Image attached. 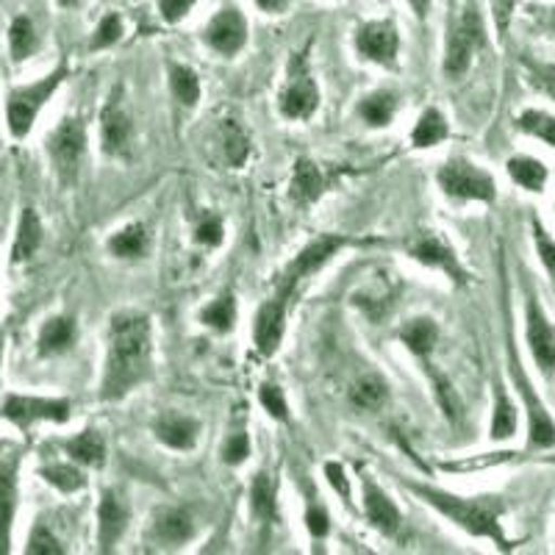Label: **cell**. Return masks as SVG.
<instances>
[{"mask_svg":"<svg viewBox=\"0 0 555 555\" xmlns=\"http://www.w3.org/2000/svg\"><path fill=\"white\" fill-rule=\"evenodd\" d=\"M42 240H44L42 220H39V215L31 206H26L23 211H20L17 228H14L12 256H9L12 264H26V261H31L34 256H37L39 247H42Z\"/></svg>","mask_w":555,"mask_h":555,"instance_id":"7402d4cb","label":"cell"},{"mask_svg":"<svg viewBox=\"0 0 555 555\" xmlns=\"http://www.w3.org/2000/svg\"><path fill=\"white\" fill-rule=\"evenodd\" d=\"M20 498V455H0V555L12 550L14 517Z\"/></svg>","mask_w":555,"mask_h":555,"instance_id":"e0dca14e","label":"cell"},{"mask_svg":"<svg viewBox=\"0 0 555 555\" xmlns=\"http://www.w3.org/2000/svg\"><path fill=\"white\" fill-rule=\"evenodd\" d=\"M425 370H428L430 386H434V398H436V403H439V409H442V414L448 416L450 423H459L461 414H464V405H461L459 391L453 389V384H450L448 375H442L439 370H434L428 361H425Z\"/></svg>","mask_w":555,"mask_h":555,"instance_id":"74e56055","label":"cell"},{"mask_svg":"<svg viewBox=\"0 0 555 555\" xmlns=\"http://www.w3.org/2000/svg\"><path fill=\"white\" fill-rule=\"evenodd\" d=\"M0 356H3V336H0Z\"/></svg>","mask_w":555,"mask_h":555,"instance_id":"6f0895ef","label":"cell"},{"mask_svg":"<svg viewBox=\"0 0 555 555\" xmlns=\"http://www.w3.org/2000/svg\"><path fill=\"white\" fill-rule=\"evenodd\" d=\"M278 108L286 120H309L320 108V89L309 67V51L292 53L286 64V87L278 95Z\"/></svg>","mask_w":555,"mask_h":555,"instance_id":"5b68a950","label":"cell"},{"mask_svg":"<svg viewBox=\"0 0 555 555\" xmlns=\"http://www.w3.org/2000/svg\"><path fill=\"white\" fill-rule=\"evenodd\" d=\"M195 533L192 517L183 508H162L153 519V537L162 544H183Z\"/></svg>","mask_w":555,"mask_h":555,"instance_id":"cb8c5ba5","label":"cell"},{"mask_svg":"<svg viewBox=\"0 0 555 555\" xmlns=\"http://www.w3.org/2000/svg\"><path fill=\"white\" fill-rule=\"evenodd\" d=\"M192 7H195V0H158V14L165 23L176 26L192 12Z\"/></svg>","mask_w":555,"mask_h":555,"instance_id":"c3c4849f","label":"cell"},{"mask_svg":"<svg viewBox=\"0 0 555 555\" xmlns=\"http://www.w3.org/2000/svg\"><path fill=\"white\" fill-rule=\"evenodd\" d=\"M220 142H222V151H225L228 165L231 167H242L250 156V139L247 133L242 131L240 122L234 120H225L220 126Z\"/></svg>","mask_w":555,"mask_h":555,"instance_id":"f35d334b","label":"cell"},{"mask_svg":"<svg viewBox=\"0 0 555 555\" xmlns=\"http://www.w3.org/2000/svg\"><path fill=\"white\" fill-rule=\"evenodd\" d=\"M253 7L264 14H286L289 12V0H253Z\"/></svg>","mask_w":555,"mask_h":555,"instance_id":"f5cc1de1","label":"cell"},{"mask_svg":"<svg viewBox=\"0 0 555 555\" xmlns=\"http://www.w3.org/2000/svg\"><path fill=\"white\" fill-rule=\"evenodd\" d=\"M508 361H512L514 384H517L519 395H522V400H525V411H528V442H530V448H537V450L555 448L553 416L547 414L544 403L539 400V395L533 391V386H530L528 375L522 373V364H519V356H517V347H514V341H508Z\"/></svg>","mask_w":555,"mask_h":555,"instance_id":"30bf717a","label":"cell"},{"mask_svg":"<svg viewBox=\"0 0 555 555\" xmlns=\"http://www.w3.org/2000/svg\"><path fill=\"white\" fill-rule=\"evenodd\" d=\"M400 483L414 492L416 498L428 503L430 508L448 517L450 522L459 525L461 530H467L469 537H480V539H492L500 550H512L514 542L505 537L503 522L500 517L505 514V500L494 498V494H483V498H459L453 492H444V489H436V486L420 483V480H409L400 478Z\"/></svg>","mask_w":555,"mask_h":555,"instance_id":"7a4b0ae2","label":"cell"},{"mask_svg":"<svg viewBox=\"0 0 555 555\" xmlns=\"http://www.w3.org/2000/svg\"><path fill=\"white\" fill-rule=\"evenodd\" d=\"M247 455H250V439H247L245 430H236V434L228 436V442L222 444V461H225L228 467L245 464Z\"/></svg>","mask_w":555,"mask_h":555,"instance_id":"bcb514c9","label":"cell"},{"mask_svg":"<svg viewBox=\"0 0 555 555\" xmlns=\"http://www.w3.org/2000/svg\"><path fill=\"white\" fill-rule=\"evenodd\" d=\"M167 76H170V89L176 101L181 106H197V101H201V78H197L195 69L186 67V64L172 62L167 67Z\"/></svg>","mask_w":555,"mask_h":555,"instance_id":"d590c367","label":"cell"},{"mask_svg":"<svg viewBox=\"0 0 555 555\" xmlns=\"http://www.w3.org/2000/svg\"><path fill=\"white\" fill-rule=\"evenodd\" d=\"M78 339V325L73 317L59 314L51 317V320L42 322V328H39L37 336V353L39 356H62L67 353L69 347L76 345Z\"/></svg>","mask_w":555,"mask_h":555,"instance_id":"603a6c76","label":"cell"},{"mask_svg":"<svg viewBox=\"0 0 555 555\" xmlns=\"http://www.w3.org/2000/svg\"><path fill=\"white\" fill-rule=\"evenodd\" d=\"M514 3H517V0H492L494 26H498L500 37H505V31H508V23H512V14H514Z\"/></svg>","mask_w":555,"mask_h":555,"instance_id":"f907efd6","label":"cell"},{"mask_svg":"<svg viewBox=\"0 0 555 555\" xmlns=\"http://www.w3.org/2000/svg\"><path fill=\"white\" fill-rule=\"evenodd\" d=\"M550 20H553V31H555V9H553V14H550Z\"/></svg>","mask_w":555,"mask_h":555,"instance_id":"9f6ffc18","label":"cell"},{"mask_svg":"<svg viewBox=\"0 0 555 555\" xmlns=\"http://www.w3.org/2000/svg\"><path fill=\"white\" fill-rule=\"evenodd\" d=\"M39 475H42L53 489H59V492L64 494H73L87 486V475L81 473V467H78L76 461H69V464L67 461H51V464H42V467H39Z\"/></svg>","mask_w":555,"mask_h":555,"instance_id":"1f68e13d","label":"cell"},{"mask_svg":"<svg viewBox=\"0 0 555 555\" xmlns=\"http://www.w3.org/2000/svg\"><path fill=\"white\" fill-rule=\"evenodd\" d=\"M69 461H76L81 467H103L106 464V442L95 428H87L64 442Z\"/></svg>","mask_w":555,"mask_h":555,"instance_id":"d4e9b609","label":"cell"},{"mask_svg":"<svg viewBox=\"0 0 555 555\" xmlns=\"http://www.w3.org/2000/svg\"><path fill=\"white\" fill-rule=\"evenodd\" d=\"M131 114L126 108L122 87H114L101 108V151L112 158H126L131 153Z\"/></svg>","mask_w":555,"mask_h":555,"instance_id":"7c38bea8","label":"cell"},{"mask_svg":"<svg viewBox=\"0 0 555 555\" xmlns=\"http://www.w3.org/2000/svg\"><path fill=\"white\" fill-rule=\"evenodd\" d=\"M356 51L361 59L391 67L398 62L400 34L395 20H366L356 28Z\"/></svg>","mask_w":555,"mask_h":555,"instance_id":"4fadbf2b","label":"cell"},{"mask_svg":"<svg viewBox=\"0 0 555 555\" xmlns=\"http://www.w3.org/2000/svg\"><path fill=\"white\" fill-rule=\"evenodd\" d=\"M247 31L250 28H247V17L242 14V9L225 7L208 20L203 28V39L220 56H236L247 44Z\"/></svg>","mask_w":555,"mask_h":555,"instance_id":"5bb4252c","label":"cell"},{"mask_svg":"<svg viewBox=\"0 0 555 555\" xmlns=\"http://www.w3.org/2000/svg\"><path fill=\"white\" fill-rule=\"evenodd\" d=\"M128 528V505L122 503L117 492H103L101 503H98V547L101 553H112L114 544L120 542V537Z\"/></svg>","mask_w":555,"mask_h":555,"instance_id":"d6986e66","label":"cell"},{"mask_svg":"<svg viewBox=\"0 0 555 555\" xmlns=\"http://www.w3.org/2000/svg\"><path fill=\"white\" fill-rule=\"evenodd\" d=\"M364 514H366V522L373 525L375 530H380L384 537H395L400 530V508L389 500V494L384 492L378 486V480L373 475H364Z\"/></svg>","mask_w":555,"mask_h":555,"instance_id":"ac0fdd59","label":"cell"},{"mask_svg":"<svg viewBox=\"0 0 555 555\" xmlns=\"http://www.w3.org/2000/svg\"><path fill=\"white\" fill-rule=\"evenodd\" d=\"M508 176L514 178V183H519L522 190L528 192H542L544 183H547V167L539 162V158L530 156H514L508 158Z\"/></svg>","mask_w":555,"mask_h":555,"instance_id":"8d00e7d4","label":"cell"},{"mask_svg":"<svg viewBox=\"0 0 555 555\" xmlns=\"http://www.w3.org/2000/svg\"><path fill=\"white\" fill-rule=\"evenodd\" d=\"M325 475H328V480H331V486L336 489V494H339V498H345V500H350V483H347L341 464H336V461L325 464Z\"/></svg>","mask_w":555,"mask_h":555,"instance_id":"816d5d0a","label":"cell"},{"mask_svg":"<svg viewBox=\"0 0 555 555\" xmlns=\"http://www.w3.org/2000/svg\"><path fill=\"white\" fill-rule=\"evenodd\" d=\"M153 434L162 444L172 450H192L197 444V436H201V423L192 420L186 414H176V411H167L156 420L153 425Z\"/></svg>","mask_w":555,"mask_h":555,"instance_id":"44dd1931","label":"cell"},{"mask_svg":"<svg viewBox=\"0 0 555 555\" xmlns=\"http://www.w3.org/2000/svg\"><path fill=\"white\" fill-rule=\"evenodd\" d=\"M67 64H59L56 69H51L48 76L37 78V81L20 83V87L9 89L7 106L3 108H7V131L12 133V139H26L31 133L39 112L56 95V89L67 81Z\"/></svg>","mask_w":555,"mask_h":555,"instance_id":"3957f363","label":"cell"},{"mask_svg":"<svg viewBox=\"0 0 555 555\" xmlns=\"http://www.w3.org/2000/svg\"><path fill=\"white\" fill-rule=\"evenodd\" d=\"M151 250V234L142 222H131V225L120 228L117 234L108 240V253L117 259H142Z\"/></svg>","mask_w":555,"mask_h":555,"instance_id":"83f0119b","label":"cell"},{"mask_svg":"<svg viewBox=\"0 0 555 555\" xmlns=\"http://www.w3.org/2000/svg\"><path fill=\"white\" fill-rule=\"evenodd\" d=\"M533 240H537V250H539V259H542L544 270H547L550 281H553V289H555V242L550 240L547 228L542 225L539 217H533Z\"/></svg>","mask_w":555,"mask_h":555,"instance_id":"ee69618b","label":"cell"},{"mask_svg":"<svg viewBox=\"0 0 555 555\" xmlns=\"http://www.w3.org/2000/svg\"><path fill=\"white\" fill-rule=\"evenodd\" d=\"M517 434V409H514L508 391L500 380H494V414H492V439L503 442Z\"/></svg>","mask_w":555,"mask_h":555,"instance_id":"d6a6232c","label":"cell"},{"mask_svg":"<svg viewBox=\"0 0 555 555\" xmlns=\"http://www.w3.org/2000/svg\"><path fill=\"white\" fill-rule=\"evenodd\" d=\"M225 240V228L217 215H201L195 222V242L206 247H220Z\"/></svg>","mask_w":555,"mask_h":555,"instance_id":"7bdbcfd3","label":"cell"},{"mask_svg":"<svg viewBox=\"0 0 555 555\" xmlns=\"http://www.w3.org/2000/svg\"><path fill=\"white\" fill-rule=\"evenodd\" d=\"M306 528H309V533L314 539L328 537V530H331L328 512H325V508H320V505H309V512H306Z\"/></svg>","mask_w":555,"mask_h":555,"instance_id":"681fc988","label":"cell"},{"mask_svg":"<svg viewBox=\"0 0 555 555\" xmlns=\"http://www.w3.org/2000/svg\"><path fill=\"white\" fill-rule=\"evenodd\" d=\"M353 245H361V242L353 240V236H339V234L317 236V240H311L309 245L297 253L289 264H286L284 275H281V281H278V289L289 292V295H292V292L297 289V284H300V281H306V278L314 275L317 270H322V267L334 259L336 253L345 250V247H353Z\"/></svg>","mask_w":555,"mask_h":555,"instance_id":"52a82bcc","label":"cell"},{"mask_svg":"<svg viewBox=\"0 0 555 555\" xmlns=\"http://www.w3.org/2000/svg\"><path fill=\"white\" fill-rule=\"evenodd\" d=\"M436 181H439L444 195L453 197V201L494 203V197H498L494 178L467 158H448L436 172Z\"/></svg>","mask_w":555,"mask_h":555,"instance_id":"8992f818","label":"cell"},{"mask_svg":"<svg viewBox=\"0 0 555 555\" xmlns=\"http://www.w3.org/2000/svg\"><path fill=\"white\" fill-rule=\"evenodd\" d=\"M525 67H528V73H530V83L542 89L544 95H550L555 101V67L530 62V59H525Z\"/></svg>","mask_w":555,"mask_h":555,"instance_id":"7dc6e473","label":"cell"},{"mask_svg":"<svg viewBox=\"0 0 555 555\" xmlns=\"http://www.w3.org/2000/svg\"><path fill=\"white\" fill-rule=\"evenodd\" d=\"M289 297V292L278 289V295L270 297L253 317V345H256L259 356H272L284 341Z\"/></svg>","mask_w":555,"mask_h":555,"instance_id":"9a60e30c","label":"cell"},{"mask_svg":"<svg viewBox=\"0 0 555 555\" xmlns=\"http://www.w3.org/2000/svg\"><path fill=\"white\" fill-rule=\"evenodd\" d=\"M122 31H126V28H122L120 14L108 12L106 17L98 23V28H95V34H92V42H89V48H92V51H106V48H112V44L120 42Z\"/></svg>","mask_w":555,"mask_h":555,"instance_id":"60d3db41","label":"cell"},{"mask_svg":"<svg viewBox=\"0 0 555 555\" xmlns=\"http://www.w3.org/2000/svg\"><path fill=\"white\" fill-rule=\"evenodd\" d=\"M448 133L450 128H448V120H444V114L439 112V108H425L420 122H416L414 131H411V145L425 151V147H434L439 145V142H444Z\"/></svg>","mask_w":555,"mask_h":555,"instance_id":"4dcf8cb0","label":"cell"},{"mask_svg":"<svg viewBox=\"0 0 555 555\" xmlns=\"http://www.w3.org/2000/svg\"><path fill=\"white\" fill-rule=\"evenodd\" d=\"M525 336L528 347L537 361L539 373L547 380H555V328L550 317L544 314L537 292L528 289V304H525Z\"/></svg>","mask_w":555,"mask_h":555,"instance_id":"8fae6325","label":"cell"},{"mask_svg":"<svg viewBox=\"0 0 555 555\" xmlns=\"http://www.w3.org/2000/svg\"><path fill=\"white\" fill-rule=\"evenodd\" d=\"M59 7L62 9H73V7H78V3H81V0H56Z\"/></svg>","mask_w":555,"mask_h":555,"instance_id":"11a10c76","label":"cell"},{"mask_svg":"<svg viewBox=\"0 0 555 555\" xmlns=\"http://www.w3.org/2000/svg\"><path fill=\"white\" fill-rule=\"evenodd\" d=\"M26 553L28 555H62L64 547L62 542L56 539L51 528L44 522H37L28 533V542H26Z\"/></svg>","mask_w":555,"mask_h":555,"instance_id":"b9f144b4","label":"cell"},{"mask_svg":"<svg viewBox=\"0 0 555 555\" xmlns=\"http://www.w3.org/2000/svg\"><path fill=\"white\" fill-rule=\"evenodd\" d=\"M386 400H389V384L375 373L359 378L353 384V389H350V403L361 411L384 409Z\"/></svg>","mask_w":555,"mask_h":555,"instance_id":"f546056e","label":"cell"},{"mask_svg":"<svg viewBox=\"0 0 555 555\" xmlns=\"http://www.w3.org/2000/svg\"><path fill=\"white\" fill-rule=\"evenodd\" d=\"M331 190V176L314 165L311 158H297L295 170H292L289 195L297 206H311Z\"/></svg>","mask_w":555,"mask_h":555,"instance_id":"ffe728a7","label":"cell"},{"mask_svg":"<svg viewBox=\"0 0 555 555\" xmlns=\"http://www.w3.org/2000/svg\"><path fill=\"white\" fill-rule=\"evenodd\" d=\"M398 112V98L391 95V92H373V95H366L364 101L359 103V117L366 122V126L373 128H386L391 122Z\"/></svg>","mask_w":555,"mask_h":555,"instance_id":"e575fe53","label":"cell"},{"mask_svg":"<svg viewBox=\"0 0 555 555\" xmlns=\"http://www.w3.org/2000/svg\"><path fill=\"white\" fill-rule=\"evenodd\" d=\"M69 400L67 398H42V395H7L0 414L3 420L20 428L23 434L39 423H67L69 420Z\"/></svg>","mask_w":555,"mask_h":555,"instance_id":"9c48e42d","label":"cell"},{"mask_svg":"<svg viewBox=\"0 0 555 555\" xmlns=\"http://www.w3.org/2000/svg\"><path fill=\"white\" fill-rule=\"evenodd\" d=\"M486 42L483 31V20H480V12L475 9V3H467L450 23L448 34V51H444V76L450 81H459L464 73L473 64L475 51H480Z\"/></svg>","mask_w":555,"mask_h":555,"instance_id":"277c9868","label":"cell"},{"mask_svg":"<svg viewBox=\"0 0 555 555\" xmlns=\"http://www.w3.org/2000/svg\"><path fill=\"white\" fill-rule=\"evenodd\" d=\"M44 151L51 158V167L62 181H73L81 167V158L87 153V128L78 117H64L48 139H44Z\"/></svg>","mask_w":555,"mask_h":555,"instance_id":"ba28073f","label":"cell"},{"mask_svg":"<svg viewBox=\"0 0 555 555\" xmlns=\"http://www.w3.org/2000/svg\"><path fill=\"white\" fill-rule=\"evenodd\" d=\"M409 256L414 261H420V264L434 267V270L444 272V275L453 281V284L464 286L469 281V275L464 272V267H461L459 256H455L453 247L448 245V240L439 234H434V231H423V234L416 236L409 247Z\"/></svg>","mask_w":555,"mask_h":555,"instance_id":"2e32d148","label":"cell"},{"mask_svg":"<svg viewBox=\"0 0 555 555\" xmlns=\"http://www.w3.org/2000/svg\"><path fill=\"white\" fill-rule=\"evenodd\" d=\"M259 400H261V405H264V411L272 416V420H278V423H289V405H286L284 391L278 389V386H272V384L261 386Z\"/></svg>","mask_w":555,"mask_h":555,"instance_id":"f6af8a7d","label":"cell"},{"mask_svg":"<svg viewBox=\"0 0 555 555\" xmlns=\"http://www.w3.org/2000/svg\"><path fill=\"white\" fill-rule=\"evenodd\" d=\"M400 341L416 359H428L434 353L436 341H439V325L430 317H414L400 328Z\"/></svg>","mask_w":555,"mask_h":555,"instance_id":"484cf974","label":"cell"},{"mask_svg":"<svg viewBox=\"0 0 555 555\" xmlns=\"http://www.w3.org/2000/svg\"><path fill=\"white\" fill-rule=\"evenodd\" d=\"M7 42H9V56L12 62H26L31 59L34 53L39 51V34L37 26H34V20L28 14H17V17L9 23L7 31Z\"/></svg>","mask_w":555,"mask_h":555,"instance_id":"4316f807","label":"cell"},{"mask_svg":"<svg viewBox=\"0 0 555 555\" xmlns=\"http://www.w3.org/2000/svg\"><path fill=\"white\" fill-rule=\"evenodd\" d=\"M278 483L270 473L253 475L250 483V512L259 522H275L278 519V505H275Z\"/></svg>","mask_w":555,"mask_h":555,"instance_id":"f1b7e54d","label":"cell"},{"mask_svg":"<svg viewBox=\"0 0 555 555\" xmlns=\"http://www.w3.org/2000/svg\"><path fill=\"white\" fill-rule=\"evenodd\" d=\"M201 322L206 328H211L215 334H228L234 328L236 322V297L234 292H222L217 300H211L208 306H203Z\"/></svg>","mask_w":555,"mask_h":555,"instance_id":"836d02e7","label":"cell"},{"mask_svg":"<svg viewBox=\"0 0 555 555\" xmlns=\"http://www.w3.org/2000/svg\"><path fill=\"white\" fill-rule=\"evenodd\" d=\"M519 131L530 133V137L542 139L550 147H555V117L547 112H539V108H528V112L519 114L517 120Z\"/></svg>","mask_w":555,"mask_h":555,"instance_id":"ab89813d","label":"cell"},{"mask_svg":"<svg viewBox=\"0 0 555 555\" xmlns=\"http://www.w3.org/2000/svg\"><path fill=\"white\" fill-rule=\"evenodd\" d=\"M153 328L151 317L139 311H117L108 322L106 373L101 380V400H120L151 378Z\"/></svg>","mask_w":555,"mask_h":555,"instance_id":"6da1fadb","label":"cell"},{"mask_svg":"<svg viewBox=\"0 0 555 555\" xmlns=\"http://www.w3.org/2000/svg\"><path fill=\"white\" fill-rule=\"evenodd\" d=\"M409 3L411 12L416 14V20H425L430 14V7H434V0H405Z\"/></svg>","mask_w":555,"mask_h":555,"instance_id":"db71d44e","label":"cell"}]
</instances>
